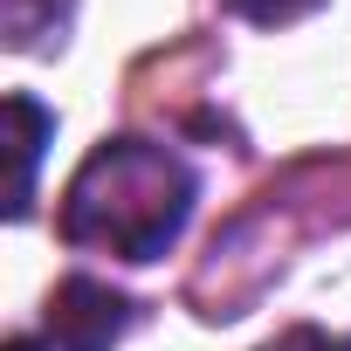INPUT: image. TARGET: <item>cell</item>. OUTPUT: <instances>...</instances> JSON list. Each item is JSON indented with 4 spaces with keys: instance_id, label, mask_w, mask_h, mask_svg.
<instances>
[{
    "instance_id": "cell-1",
    "label": "cell",
    "mask_w": 351,
    "mask_h": 351,
    "mask_svg": "<svg viewBox=\"0 0 351 351\" xmlns=\"http://www.w3.org/2000/svg\"><path fill=\"white\" fill-rule=\"evenodd\" d=\"M200 200L193 165L158 138H104L62 193V241L117 262H158Z\"/></svg>"
},
{
    "instance_id": "cell-2",
    "label": "cell",
    "mask_w": 351,
    "mask_h": 351,
    "mask_svg": "<svg viewBox=\"0 0 351 351\" xmlns=\"http://www.w3.org/2000/svg\"><path fill=\"white\" fill-rule=\"evenodd\" d=\"M131 296H117L110 282H97V276H69V282H56V296H49V317H42V337H49V351H110L124 330H131Z\"/></svg>"
},
{
    "instance_id": "cell-3",
    "label": "cell",
    "mask_w": 351,
    "mask_h": 351,
    "mask_svg": "<svg viewBox=\"0 0 351 351\" xmlns=\"http://www.w3.org/2000/svg\"><path fill=\"white\" fill-rule=\"evenodd\" d=\"M8 117H14V200H8V214L21 221L35 207V165H42V145H49L56 117L35 97H8Z\"/></svg>"
},
{
    "instance_id": "cell-4",
    "label": "cell",
    "mask_w": 351,
    "mask_h": 351,
    "mask_svg": "<svg viewBox=\"0 0 351 351\" xmlns=\"http://www.w3.org/2000/svg\"><path fill=\"white\" fill-rule=\"evenodd\" d=\"M76 0H0V28H8L14 49H56L69 35Z\"/></svg>"
},
{
    "instance_id": "cell-5",
    "label": "cell",
    "mask_w": 351,
    "mask_h": 351,
    "mask_svg": "<svg viewBox=\"0 0 351 351\" xmlns=\"http://www.w3.org/2000/svg\"><path fill=\"white\" fill-rule=\"evenodd\" d=\"M228 8H234L241 21H255V28H289V21L317 14L324 0H228Z\"/></svg>"
},
{
    "instance_id": "cell-6",
    "label": "cell",
    "mask_w": 351,
    "mask_h": 351,
    "mask_svg": "<svg viewBox=\"0 0 351 351\" xmlns=\"http://www.w3.org/2000/svg\"><path fill=\"white\" fill-rule=\"evenodd\" d=\"M262 351H330V337H324V330H282V337L262 344Z\"/></svg>"
},
{
    "instance_id": "cell-7",
    "label": "cell",
    "mask_w": 351,
    "mask_h": 351,
    "mask_svg": "<svg viewBox=\"0 0 351 351\" xmlns=\"http://www.w3.org/2000/svg\"><path fill=\"white\" fill-rule=\"evenodd\" d=\"M8 351H35V337H14V344H8Z\"/></svg>"
},
{
    "instance_id": "cell-8",
    "label": "cell",
    "mask_w": 351,
    "mask_h": 351,
    "mask_svg": "<svg viewBox=\"0 0 351 351\" xmlns=\"http://www.w3.org/2000/svg\"><path fill=\"white\" fill-rule=\"evenodd\" d=\"M330 351H351V337H344V344H330Z\"/></svg>"
}]
</instances>
